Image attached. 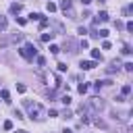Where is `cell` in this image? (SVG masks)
Segmentation results:
<instances>
[{"mask_svg": "<svg viewBox=\"0 0 133 133\" xmlns=\"http://www.w3.org/2000/svg\"><path fill=\"white\" fill-rule=\"evenodd\" d=\"M23 106L27 108V112H29V118L42 121V118L46 116V110H44V106H42V104H37V102H31V100H23Z\"/></svg>", "mask_w": 133, "mask_h": 133, "instance_id": "obj_1", "label": "cell"}, {"mask_svg": "<svg viewBox=\"0 0 133 133\" xmlns=\"http://www.w3.org/2000/svg\"><path fill=\"white\" fill-rule=\"evenodd\" d=\"M19 54L23 56V58H27V60H31L35 54H37V50H35V46L31 44V42H25V46L19 50Z\"/></svg>", "mask_w": 133, "mask_h": 133, "instance_id": "obj_2", "label": "cell"}, {"mask_svg": "<svg viewBox=\"0 0 133 133\" xmlns=\"http://www.w3.org/2000/svg\"><path fill=\"white\" fill-rule=\"evenodd\" d=\"M85 106H87V110H91V112H100V110L104 108V102H102L100 98H91Z\"/></svg>", "mask_w": 133, "mask_h": 133, "instance_id": "obj_3", "label": "cell"}, {"mask_svg": "<svg viewBox=\"0 0 133 133\" xmlns=\"http://www.w3.org/2000/svg\"><path fill=\"white\" fill-rule=\"evenodd\" d=\"M83 71H89V69H96L98 66V62L96 60H81V64H79Z\"/></svg>", "mask_w": 133, "mask_h": 133, "instance_id": "obj_4", "label": "cell"}, {"mask_svg": "<svg viewBox=\"0 0 133 133\" xmlns=\"http://www.w3.org/2000/svg\"><path fill=\"white\" fill-rule=\"evenodd\" d=\"M106 21H108V12H106V10L98 12V15H96V19H94V23H106Z\"/></svg>", "mask_w": 133, "mask_h": 133, "instance_id": "obj_5", "label": "cell"}, {"mask_svg": "<svg viewBox=\"0 0 133 133\" xmlns=\"http://www.w3.org/2000/svg\"><path fill=\"white\" fill-rule=\"evenodd\" d=\"M23 10V4L21 2H15V4H10V15H19Z\"/></svg>", "mask_w": 133, "mask_h": 133, "instance_id": "obj_6", "label": "cell"}, {"mask_svg": "<svg viewBox=\"0 0 133 133\" xmlns=\"http://www.w3.org/2000/svg\"><path fill=\"white\" fill-rule=\"evenodd\" d=\"M6 27H8V21H6V17H2V15H0V33H4V31H6Z\"/></svg>", "mask_w": 133, "mask_h": 133, "instance_id": "obj_7", "label": "cell"}, {"mask_svg": "<svg viewBox=\"0 0 133 133\" xmlns=\"http://www.w3.org/2000/svg\"><path fill=\"white\" fill-rule=\"evenodd\" d=\"M118 69H121V62H118V60H112V62H110V69H108V73H114V71H118Z\"/></svg>", "mask_w": 133, "mask_h": 133, "instance_id": "obj_8", "label": "cell"}, {"mask_svg": "<svg viewBox=\"0 0 133 133\" xmlns=\"http://www.w3.org/2000/svg\"><path fill=\"white\" fill-rule=\"evenodd\" d=\"M60 8H62V12L71 10V0H60Z\"/></svg>", "mask_w": 133, "mask_h": 133, "instance_id": "obj_9", "label": "cell"}, {"mask_svg": "<svg viewBox=\"0 0 133 133\" xmlns=\"http://www.w3.org/2000/svg\"><path fill=\"white\" fill-rule=\"evenodd\" d=\"M91 60H96V62L102 60V52L100 50H91Z\"/></svg>", "mask_w": 133, "mask_h": 133, "instance_id": "obj_10", "label": "cell"}, {"mask_svg": "<svg viewBox=\"0 0 133 133\" xmlns=\"http://www.w3.org/2000/svg\"><path fill=\"white\" fill-rule=\"evenodd\" d=\"M10 42H12V44H15V42H23V33H15V35L8 39V44H10Z\"/></svg>", "mask_w": 133, "mask_h": 133, "instance_id": "obj_11", "label": "cell"}, {"mask_svg": "<svg viewBox=\"0 0 133 133\" xmlns=\"http://www.w3.org/2000/svg\"><path fill=\"white\" fill-rule=\"evenodd\" d=\"M29 19H31V21H42V19H44V15H39V12H31V15H29Z\"/></svg>", "mask_w": 133, "mask_h": 133, "instance_id": "obj_12", "label": "cell"}, {"mask_svg": "<svg viewBox=\"0 0 133 133\" xmlns=\"http://www.w3.org/2000/svg\"><path fill=\"white\" fill-rule=\"evenodd\" d=\"M52 37H54L52 31H50V33H42V42H52Z\"/></svg>", "mask_w": 133, "mask_h": 133, "instance_id": "obj_13", "label": "cell"}, {"mask_svg": "<svg viewBox=\"0 0 133 133\" xmlns=\"http://www.w3.org/2000/svg\"><path fill=\"white\" fill-rule=\"evenodd\" d=\"M56 8H58V6H56L54 2H48V4H46V10H48V12H54Z\"/></svg>", "mask_w": 133, "mask_h": 133, "instance_id": "obj_14", "label": "cell"}, {"mask_svg": "<svg viewBox=\"0 0 133 133\" xmlns=\"http://www.w3.org/2000/svg\"><path fill=\"white\" fill-rule=\"evenodd\" d=\"M87 89H89V85H87V83H81V85L77 87V91H79V94H85Z\"/></svg>", "mask_w": 133, "mask_h": 133, "instance_id": "obj_15", "label": "cell"}, {"mask_svg": "<svg viewBox=\"0 0 133 133\" xmlns=\"http://www.w3.org/2000/svg\"><path fill=\"white\" fill-rule=\"evenodd\" d=\"M131 94V85H123V89H121V96H129Z\"/></svg>", "mask_w": 133, "mask_h": 133, "instance_id": "obj_16", "label": "cell"}, {"mask_svg": "<svg viewBox=\"0 0 133 133\" xmlns=\"http://www.w3.org/2000/svg\"><path fill=\"white\" fill-rule=\"evenodd\" d=\"M17 91H19V94H25V91H27L25 83H17Z\"/></svg>", "mask_w": 133, "mask_h": 133, "instance_id": "obj_17", "label": "cell"}, {"mask_svg": "<svg viewBox=\"0 0 133 133\" xmlns=\"http://www.w3.org/2000/svg\"><path fill=\"white\" fill-rule=\"evenodd\" d=\"M98 37H104V39H106V37H108V31H106V29H100V31H98Z\"/></svg>", "mask_w": 133, "mask_h": 133, "instance_id": "obj_18", "label": "cell"}, {"mask_svg": "<svg viewBox=\"0 0 133 133\" xmlns=\"http://www.w3.org/2000/svg\"><path fill=\"white\" fill-rule=\"evenodd\" d=\"M50 52H52V54H58V52H60V48H58V46H54V44H50Z\"/></svg>", "mask_w": 133, "mask_h": 133, "instance_id": "obj_19", "label": "cell"}, {"mask_svg": "<svg viewBox=\"0 0 133 133\" xmlns=\"http://www.w3.org/2000/svg\"><path fill=\"white\" fill-rule=\"evenodd\" d=\"M60 102H62L64 106H69V104H71V98H69V96H62V98H60Z\"/></svg>", "mask_w": 133, "mask_h": 133, "instance_id": "obj_20", "label": "cell"}, {"mask_svg": "<svg viewBox=\"0 0 133 133\" xmlns=\"http://www.w3.org/2000/svg\"><path fill=\"white\" fill-rule=\"evenodd\" d=\"M2 127H4V131H10V129H12V123H10V121H4Z\"/></svg>", "mask_w": 133, "mask_h": 133, "instance_id": "obj_21", "label": "cell"}, {"mask_svg": "<svg viewBox=\"0 0 133 133\" xmlns=\"http://www.w3.org/2000/svg\"><path fill=\"white\" fill-rule=\"evenodd\" d=\"M87 46H89V42H87V39H81V42H79V48H83V50H85Z\"/></svg>", "mask_w": 133, "mask_h": 133, "instance_id": "obj_22", "label": "cell"}, {"mask_svg": "<svg viewBox=\"0 0 133 133\" xmlns=\"http://www.w3.org/2000/svg\"><path fill=\"white\" fill-rule=\"evenodd\" d=\"M121 52H123V54H131V46H127V44H125V46H123V50H121Z\"/></svg>", "mask_w": 133, "mask_h": 133, "instance_id": "obj_23", "label": "cell"}, {"mask_svg": "<svg viewBox=\"0 0 133 133\" xmlns=\"http://www.w3.org/2000/svg\"><path fill=\"white\" fill-rule=\"evenodd\" d=\"M123 66H125V71H129V73H131V71H133V62H125V64H123Z\"/></svg>", "mask_w": 133, "mask_h": 133, "instance_id": "obj_24", "label": "cell"}, {"mask_svg": "<svg viewBox=\"0 0 133 133\" xmlns=\"http://www.w3.org/2000/svg\"><path fill=\"white\" fill-rule=\"evenodd\" d=\"M39 27H42V29H44V27H48V19H46V17L39 21Z\"/></svg>", "mask_w": 133, "mask_h": 133, "instance_id": "obj_25", "label": "cell"}, {"mask_svg": "<svg viewBox=\"0 0 133 133\" xmlns=\"http://www.w3.org/2000/svg\"><path fill=\"white\" fill-rule=\"evenodd\" d=\"M37 64L44 66V64H46V58H44V56H37Z\"/></svg>", "mask_w": 133, "mask_h": 133, "instance_id": "obj_26", "label": "cell"}, {"mask_svg": "<svg viewBox=\"0 0 133 133\" xmlns=\"http://www.w3.org/2000/svg\"><path fill=\"white\" fill-rule=\"evenodd\" d=\"M0 96H2V100H6V102H8V91H6V89H2V91H0Z\"/></svg>", "mask_w": 133, "mask_h": 133, "instance_id": "obj_27", "label": "cell"}, {"mask_svg": "<svg viewBox=\"0 0 133 133\" xmlns=\"http://www.w3.org/2000/svg\"><path fill=\"white\" fill-rule=\"evenodd\" d=\"M58 71H60V73L66 71V64H64V62H58Z\"/></svg>", "mask_w": 133, "mask_h": 133, "instance_id": "obj_28", "label": "cell"}, {"mask_svg": "<svg viewBox=\"0 0 133 133\" xmlns=\"http://www.w3.org/2000/svg\"><path fill=\"white\" fill-rule=\"evenodd\" d=\"M96 125H98V127H102V129L106 127V123H104V121H100V118H96Z\"/></svg>", "mask_w": 133, "mask_h": 133, "instance_id": "obj_29", "label": "cell"}, {"mask_svg": "<svg viewBox=\"0 0 133 133\" xmlns=\"http://www.w3.org/2000/svg\"><path fill=\"white\" fill-rule=\"evenodd\" d=\"M17 23H19V25H25V23H27V19H23V17H19V19H17Z\"/></svg>", "mask_w": 133, "mask_h": 133, "instance_id": "obj_30", "label": "cell"}, {"mask_svg": "<svg viewBox=\"0 0 133 133\" xmlns=\"http://www.w3.org/2000/svg\"><path fill=\"white\" fill-rule=\"evenodd\" d=\"M15 116H17V118H25V116H23V112H21V110H15Z\"/></svg>", "mask_w": 133, "mask_h": 133, "instance_id": "obj_31", "label": "cell"}, {"mask_svg": "<svg viewBox=\"0 0 133 133\" xmlns=\"http://www.w3.org/2000/svg\"><path fill=\"white\" fill-rule=\"evenodd\" d=\"M48 116H50V118H54V116H58V112H56V110H50V112H48Z\"/></svg>", "mask_w": 133, "mask_h": 133, "instance_id": "obj_32", "label": "cell"}, {"mask_svg": "<svg viewBox=\"0 0 133 133\" xmlns=\"http://www.w3.org/2000/svg\"><path fill=\"white\" fill-rule=\"evenodd\" d=\"M81 2H83V4H85V6H87V4H89V2H91V0H81Z\"/></svg>", "mask_w": 133, "mask_h": 133, "instance_id": "obj_33", "label": "cell"}, {"mask_svg": "<svg viewBox=\"0 0 133 133\" xmlns=\"http://www.w3.org/2000/svg\"><path fill=\"white\" fill-rule=\"evenodd\" d=\"M62 133H73V131H71V129H64V131H62Z\"/></svg>", "mask_w": 133, "mask_h": 133, "instance_id": "obj_34", "label": "cell"}, {"mask_svg": "<svg viewBox=\"0 0 133 133\" xmlns=\"http://www.w3.org/2000/svg\"><path fill=\"white\" fill-rule=\"evenodd\" d=\"M15 133H27V131H15Z\"/></svg>", "mask_w": 133, "mask_h": 133, "instance_id": "obj_35", "label": "cell"}, {"mask_svg": "<svg viewBox=\"0 0 133 133\" xmlns=\"http://www.w3.org/2000/svg\"><path fill=\"white\" fill-rule=\"evenodd\" d=\"M100 2H104V0H100Z\"/></svg>", "mask_w": 133, "mask_h": 133, "instance_id": "obj_36", "label": "cell"}]
</instances>
